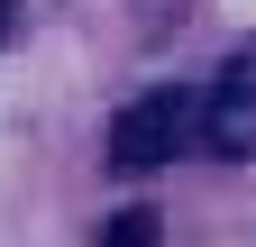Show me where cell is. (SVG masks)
I'll return each mask as SVG.
<instances>
[{
  "label": "cell",
  "mask_w": 256,
  "mask_h": 247,
  "mask_svg": "<svg viewBox=\"0 0 256 247\" xmlns=\"http://www.w3.org/2000/svg\"><path fill=\"white\" fill-rule=\"evenodd\" d=\"M192 128H202V101H192V92H138V101L110 119V165L156 174V165H174L192 146Z\"/></svg>",
  "instance_id": "1"
},
{
  "label": "cell",
  "mask_w": 256,
  "mask_h": 247,
  "mask_svg": "<svg viewBox=\"0 0 256 247\" xmlns=\"http://www.w3.org/2000/svg\"><path fill=\"white\" fill-rule=\"evenodd\" d=\"M10 28H18V10H10V0H0V46H10Z\"/></svg>",
  "instance_id": "4"
},
{
  "label": "cell",
  "mask_w": 256,
  "mask_h": 247,
  "mask_svg": "<svg viewBox=\"0 0 256 247\" xmlns=\"http://www.w3.org/2000/svg\"><path fill=\"white\" fill-rule=\"evenodd\" d=\"M101 247H156V210H119V220H101Z\"/></svg>",
  "instance_id": "3"
},
{
  "label": "cell",
  "mask_w": 256,
  "mask_h": 247,
  "mask_svg": "<svg viewBox=\"0 0 256 247\" xmlns=\"http://www.w3.org/2000/svg\"><path fill=\"white\" fill-rule=\"evenodd\" d=\"M247 82H256V64L247 55H229L220 64V92H210V156H247Z\"/></svg>",
  "instance_id": "2"
}]
</instances>
